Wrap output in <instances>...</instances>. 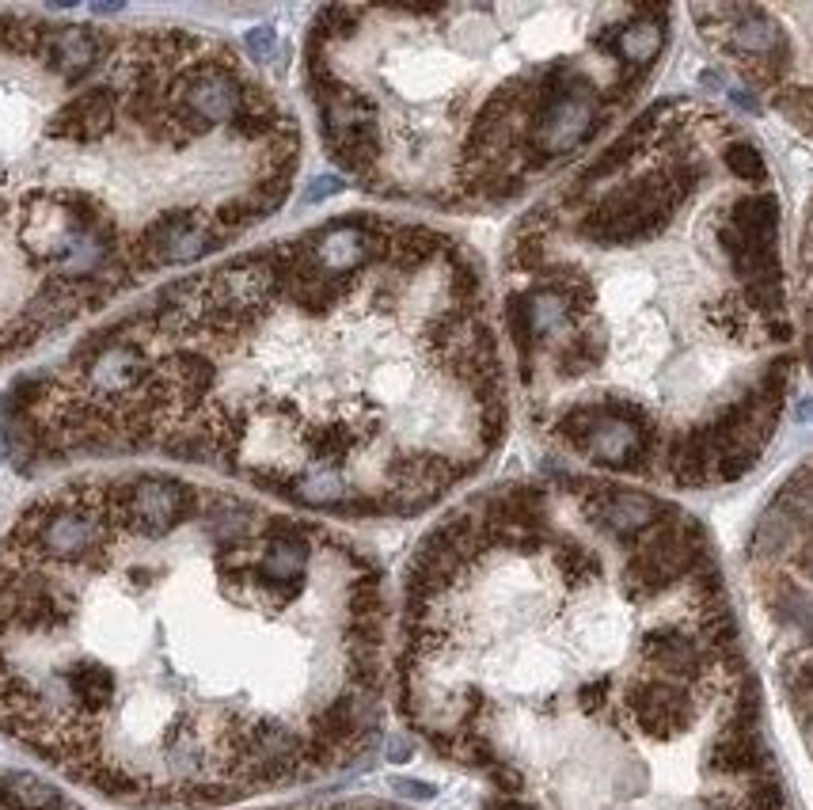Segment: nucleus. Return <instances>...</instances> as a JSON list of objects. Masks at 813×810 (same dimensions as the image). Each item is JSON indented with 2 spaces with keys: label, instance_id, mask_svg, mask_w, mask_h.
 I'll use <instances>...</instances> for the list:
<instances>
[{
  "label": "nucleus",
  "instance_id": "f257e3e1",
  "mask_svg": "<svg viewBox=\"0 0 813 810\" xmlns=\"http://www.w3.org/2000/svg\"><path fill=\"white\" fill-rule=\"evenodd\" d=\"M388 591L346 533L225 480L88 472L0 545V731L129 807H225L381 734Z\"/></svg>",
  "mask_w": 813,
  "mask_h": 810
},
{
  "label": "nucleus",
  "instance_id": "f03ea898",
  "mask_svg": "<svg viewBox=\"0 0 813 810\" xmlns=\"http://www.w3.org/2000/svg\"><path fill=\"white\" fill-rule=\"evenodd\" d=\"M506 430L483 263L388 214L327 217L164 282L8 400L23 468L175 460L331 518L430 510Z\"/></svg>",
  "mask_w": 813,
  "mask_h": 810
},
{
  "label": "nucleus",
  "instance_id": "7ed1b4c3",
  "mask_svg": "<svg viewBox=\"0 0 813 810\" xmlns=\"http://www.w3.org/2000/svg\"><path fill=\"white\" fill-rule=\"evenodd\" d=\"M392 670L479 810H791L711 537L658 491L464 499L406 567Z\"/></svg>",
  "mask_w": 813,
  "mask_h": 810
},
{
  "label": "nucleus",
  "instance_id": "20e7f679",
  "mask_svg": "<svg viewBox=\"0 0 813 810\" xmlns=\"http://www.w3.org/2000/svg\"><path fill=\"white\" fill-rule=\"evenodd\" d=\"M517 396L578 476L707 491L780 430L794 324L756 137L696 96L650 104L502 247Z\"/></svg>",
  "mask_w": 813,
  "mask_h": 810
},
{
  "label": "nucleus",
  "instance_id": "39448f33",
  "mask_svg": "<svg viewBox=\"0 0 813 810\" xmlns=\"http://www.w3.org/2000/svg\"><path fill=\"white\" fill-rule=\"evenodd\" d=\"M301 123L233 42L0 8V362L271 221Z\"/></svg>",
  "mask_w": 813,
  "mask_h": 810
},
{
  "label": "nucleus",
  "instance_id": "423d86ee",
  "mask_svg": "<svg viewBox=\"0 0 813 810\" xmlns=\"http://www.w3.org/2000/svg\"><path fill=\"white\" fill-rule=\"evenodd\" d=\"M669 4H335L304 35L331 164L373 198L491 214L562 176L662 72Z\"/></svg>",
  "mask_w": 813,
  "mask_h": 810
},
{
  "label": "nucleus",
  "instance_id": "0eeeda50",
  "mask_svg": "<svg viewBox=\"0 0 813 810\" xmlns=\"http://www.w3.org/2000/svg\"><path fill=\"white\" fill-rule=\"evenodd\" d=\"M750 575L783 696L813 753V465L761 514L750 537Z\"/></svg>",
  "mask_w": 813,
  "mask_h": 810
},
{
  "label": "nucleus",
  "instance_id": "6e6552de",
  "mask_svg": "<svg viewBox=\"0 0 813 810\" xmlns=\"http://www.w3.org/2000/svg\"><path fill=\"white\" fill-rule=\"evenodd\" d=\"M688 20L745 88L813 134V8L692 4Z\"/></svg>",
  "mask_w": 813,
  "mask_h": 810
},
{
  "label": "nucleus",
  "instance_id": "1a4fd4ad",
  "mask_svg": "<svg viewBox=\"0 0 813 810\" xmlns=\"http://www.w3.org/2000/svg\"><path fill=\"white\" fill-rule=\"evenodd\" d=\"M799 266H802V312H806V358L813 370V206L806 214V225H802Z\"/></svg>",
  "mask_w": 813,
  "mask_h": 810
},
{
  "label": "nucleus",
  "instance_id": "9d476101",
  "mask_svg": "<svg viewBox=\"0 0 813 810\" xmlns=\"http://www.w3.org/2000/svg\"><path fill=\"white\" fill-rule=\"evenodd\" d=\"M285 810H406L384 799H335V803H312V807H285Z\"/></svg>",
  "mask_w": 813,
  "mask_h": 810
}]
</instances>
